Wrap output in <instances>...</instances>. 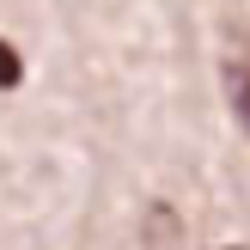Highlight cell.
<instances>
[{
  "instance_id": "2",
  "label": "cell",
  "mask_w": 250,
  "mask_h": 250,
  "mask_svg": "<svg viewBox=\"0 0 250 250\" xmlns=\"http://www.w3.org/2000/svg\"><path fill=\"white\" fill-rule=\"evenodd\" d=\"M19 80H24V55L6 43V37H0V92H12Z\"/></svg>"
},
{
  "instance_id": "1",
  "label": "cell",
  "mask_w": 250,
  "mask_h": 250,
  "mask_svg": "<svg viewBox=\"0 0 250 250\" xmlns=\"http://www.w3.org/2000/svg\"><path fill=\"white\" fill-rule=\"evenodd\" d=\"M226 98H232V110H238L244 134H250V61H232L226 67Z\"/></svg>"
}]
</instances>
